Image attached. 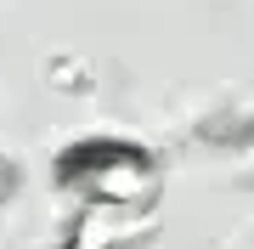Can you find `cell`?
Here are the masks:
<instances>
[{"label":"cell","instance_id":"1","mask_svg":"<svg viewBox=\"0 0 254 249\" xmlns=\"http://www.w3.org/2000/svg\"><path fill=\"white\" fill-rule=\"evenodd\" d=\"M11 187H17V170H11V165H6V159H0V198H6V193H11Z\"/></svg>","mask_w":254,"mask_h":249}]
</instances>
